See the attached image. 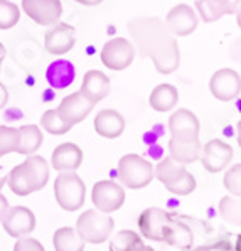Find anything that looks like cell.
<instances>
[{
	"mask_svg": "<svg viewBox=\"0 0 241 251\" xmlns=\"http://www.w3.org/2000/svg\"><path fill=\"white\" fill-rule=\"evenodd\" d=\"M130 30L138 41L140 52L152 57L155 69L161 75H170L179 68V44L169 36L167 27L159 19H140L130 24Z\"/></svg>",
	"mask_w": 241,
	"mask_h": 251,
	"instance_id": "1",
	"label": "cell"
},
{
	"mask_svg": "<svg viewBox=\"0 0 241 251\" xmlns=\"http://www.w3.org/2000/svg\"><path fill=\"white\" fill-rule=\"evenodd\" d=\"M54 198L68 212L81 209L86 199V185L76 172H61L54 180Z\"/></svg>",
	"mask_w": 241,
	"mask_h": 251,
	"instance_id": "2",
	"label": "cell"
},
{
	"mask_svg": "<svg viewBox=\"0 0 241 251\" xmlns=\"http://www.w3.org/2000/svg\"><path fill=\"white\" fill-rule=\"evenodd\" d=\"M118 177L127 189L138 191L154 180V165L137 153H127L118 160Z\"/></svg>",
	"mask_w": 241,
	"mask_h": 251,
	"instance_id": "3",
	"label": "cell"
},
{
	"mask_svg": "<svg viewBox=\"0 0 241 251\" xmlns=\"http://www.w3.org/2000/svg\"><path fill=\"white\" fill-rule=\"evenodd\" d=\"M115 227V221L111 216L100 212L98 209H88L78 218L76 231L84 243L91 245H102L110 238Z\"/></svg>",
	"mask_w": 241,
	"mask_h": 251,
	"instance_id": "4",
	"label": "cell"
},
{
	"mask_svg": "<svg viewBox=\"0 0 241 251\" xmlns=\"http://www.w3.org/2000/svg\"><path fill=\"white\" fill-rule=\"evenodd\" d=\"M135 56H137L135 46L125 37L110 39L103 46L102 54H100L105 68L111 69V71H123V69L130 68Z\"/></svg>",
	"mask_w": 241,
	"mask_h": 251,
	"instance_id": "5",
	"label": "cell"
},
{
	"mask_svg": "<svg viewBox=\"0 0 241 251\" xmlns=\"http://www.w3.org/2000/svg\"><path fill=\"white\" fill-rule=\"evenodd\" d=\"M91 202L100 212L111 214L125 204V189L113 180H100L91 189Z\"/></svg>",
	"mask_w": 241,
	"mask_h": 251,
	"instance_id": "6",
	"label": "cell"
},
{
	"mask_svg": "<svg viewBox=\"0 0 241 251\" xmlns=\"http://www.w3.org/2000/svg\"><path fill=\"white\" fill-rule=\"evenodd\" d=\"M22 10L37 25L49 27L59 22L63 3L61 0H22Z\"/></svg>",
	"mask_w": 241,
	"mask_h": 251,
	"instance_id": "7",
	"label": "cell"
},
{
	"mask_svg": "<svg viewBox=\"0 0 241 251\" xmlns=\"http://www.w3.org/2000/svg\"><path fill=\"white\" fill-rule=\"evenodd\" d=\"M209 91L219 101L236 100L241 93V76L231 68H221L209 79Z\"/></svg>",
	"mask_w": 241,
	"mask_h": 251,
	"instance_id": "8",
	"label": "cell"
},
{
	"mask_svg": "<svg viewBox=\"0 0 241 251\" xmlns=\"http://www.w3.org/2000/svg\"><path fill=\"white\" fill-rule=\"evenodd\" d=\"M233 155H235V152H233L231 145L221 138H213L203 145L201 164H203L204 171H208L209 174H217L231 164Z\"/></svg>",
	"mask_w": 241,
	"mask_h": 251,
	"instance_id": "9",
	"label": "cell"
},
{
	"mask_svg": "<svg viewBox=\"0 0 241 251\" xmlns=\"http://www.w3.org/2000/svg\"><path fill=\"white\" fill-rule=\"evenodd\" d=\"M199 19L194 9L187 3H177L165 15V27L172 36L187 37L197 29Z\"/></svg>",
	"mask_w": 241,
	"mask_h": 251,
	"instance_id": "10",
	"label": "cell"
},
{
	"mask_svg": "<svg viewBox=\"0 0 241 251\" xmlns=\"http://www.w3.org/2000/svg\"><path fill=\"white\" fill-rule=\"evenodd\" d=\"M5 233L12 238H24L36 229V216L26 206L9 207L2 219Z\"/></svg>",
	"mask_w": 241,
	"mask_h": 251,
	"instance_id": "11",
	"label": "cell"
},
{
	"mask_svg": "<svg viewBox=\"0 0 241 251\" xmlns=\"http://www.w3.org/2000/svg\"><path fill=\"white\" fill-rule=\"evenodd\" d=\"M76 30L73 25L66 22H57L51 25L44 36V48L53 56H63L68 54L76 44Z\"/></svg>",
	"mask_w": 241,
	"mask_h": 251,
	"instance_id": "12",
	"label": "cell"
},
{
	"mask_svg": "<svg viewBox=\"0 0 241 251\" xmlns=\"http://www.w3.org/2000/svg\"><path fill=\"white\" fill-rule=\"evenodd\" d=\"M93 108H95V105H93L89 100L84 98L80 91H75L61 100V103H59V106L56 108V111L68 125L75 126L80 122H83V120L91 113Z\"/></svg>",
	"mask_w": 241,
	"mask_h": 251,
	"instance_id": "13",
	"label": "cell"
},
{
	"mask_svg": "<svg viewBox=\"0 0 241 251\" xmlns=\"http://www.w3.org/2000/svg\"><path fill=\"white\" fill-rule=\"evenodd\" d=\"M169 130L177 140H196L199 138L201 123L196 115L186 108H179L169 118Z\"/></svg>",
	"mask_w": 241,
	"mask_h": 251,
	"instance_id": "14",
	"label": "cell"
},
{
	"mask_svg": "<svg viewBox=\"0 0 241 251\" xmlns=\"http://www.w3.org/2000/svg\"><path fill=\"white\" fill-rule=\"evenodd\" d=\"M7 184L15 196H22V198L32 194V192L42 191L36 174L26 160L10 169V172L7 174Z\"/></svg>",
	"mask_w": 241,
	"mask_h": 251,
	"instance_id": "15",
	"label": "cell"
},
{
	"mask_svg": "<svg viewBox=\"0 0 241 251\" xmlns=\"http://www.w3.org/2000/svg\"><path fill=\"white\" fill-rule=\"evenodd\" d=\"M169 212L161 209V207H147L145 211L140 212L137 221L140 234L147 239L162 243V231H164V226L169 221Z\"/></svg>",
	"mask_w": 241,
	"mask_h": 251,
	"instance_id": "16",
	"label": "cell"
},
{
	"mask_svg": "<svg viewBox=\"0 0 241 251\" xmlns=\"http://www.w3.org/2000/svg\"><path fill=\"white\" fill-rule=\"evenodd\" d=\"M110 90H111L110 78H108L103 71L91 69V71H88L86 75L83 76V83H81L80 93L86 100H89L93 105H96V103L103 101V100L110 95Z\"/></svg>",
	"mask_w": 241,
	"mask_h": 251,
	"instance_id": "17",
	"label": "cell"
},
{
	"mask_svg": "<svg viewBox=\"0 0 241 251\" xmlns=\"http://www.w3.org/2000/svg\"><path fill=\"white\" fill-rule=\"evenodd\" d=\"M83 164V150L76 144H61L54 149L51 165L57 172H75Z\"/></svg>",
	"mask_w": 241,
	"mask_h": 251,
	"instance_id": "18",
	"label": "cell"
},
{
	"mask_svg": "<svg viewBox=\"0 0 241 251\" xmlns=\"http://www.w3.org/2000/svg\"><path fill=\"white\" fill-rule=\"evenodd\" d=\"M95 132L103 138H118L125 130V118L111 108H105L95 117Z\"/></svg>",
	"mask_w": 241,
	"mask_h": 251,
	"instance_id": "19",
	"label": "cell"
},
{
	"mask_svg": "<svg viewBox=\"0 0 241 251\" xmlns=\"http://www.w3.org/2000/svg\"><path fill=\"white\" fill-rule=\"evenodd\" d=\"M192 229L186 223L172 218V214H170L169 221L165 223L164 231H162V243H167L169 246L179 250H187L192 245Z\"/></svg>",
	"mask_w": 241,
	"mask_h": 251,
	"instance_id": "20",
	"label": "cell"
},
{
	"mask_svg": "<svg viewBox=\"0 0 241 251\" xmlns=\"http://www.w3.org/2000/svg\"><path fill=\"white\" fill-rule=\"evenodd\" d=\"M240 7V0H196L197 14L203 22L209 24L228 14H236Z\"/></svg>",
	"mask_w": 241,
	"mask_h": 251,
	"instance_id": "21",
	"label": "cell"
},
{
	"mask_svg": "<svg viewBox=\"0 0 241 251\" xmlns=\"http://www.w3.org/2000/svg\"><path fill=\"white\" fill-rule=\"evenodd\" d=\"M167 147H169L170 157L184 165L201 160V155H203V144L199 142V138H196V140H177V138L170 137Z\"/></svg>",
	"mask_w": 241,
	"mask_h": 251,
	"instance_id": "22",
	"label": "cell"
},
{
	"mask_svg": "<svg viewBox=\"0 0 241 251\" xmlns=\"http://www.w3.org/2000/svg\"><path fill=\"white\" fill-rule=\"evenodd\" d=\"M76 78V69L71 61L68 59H56L49 64L46 71V79L54 90H64Z\"/></svg>",
	"mask_w": 241,
	"mask_h": 251,
	"instance_id": "23",
	"label": "cell"
},
{
	"mask_svg": "<svg viewBox=\"0 0 241 251\" xmlns=\"http://www.w3.org/2000/svg\"><path fill=\"white\" fill-rule=\"evenodd\" d=\"M179 101V91L174 84L162 83L155 86L149 96V105L152 110L159 111V113H165L176 108Z\"/></svg>",
	"mask_w": 241,
	"mask_h": 251,
	"instance_id": "24",
	"label": "cell"
},
{
	"mask_svg": "<svg viewBox=\"0 0 241 251\" xmlns=\"http://www.w3.org/2000/svg\"><path fill=\"white\" fill-rule=\"evenodd\" d=\"M187 172L184 164H179L172 159V157H164L154 169V177L165 185V189L169 185L176 184L179 179H181L184 174Z\"/></svg>",
	"mask_w": 241,
	"mask_h": 251,
	"instance_id": "25",
	"label": "cell"
},
{
	"mask_svg": "<svg viewBox=\"0 0 241 251\" xmlns=\"http://www.w3.org/2000/svg\"><path fill=\"white\" fill-rule=\"evenodd\" d=\"M110 251H155L132 229H123L110 239Z\"/></svg>",
	"mask_w": 241,
	"mask_h": 251,
	"instance_id": "26",
	"label": "cell"
},
{
	"mask_svg": "<svg viewBox=\"0 0 241 251\" xmlns=\"http://www.w3.org/2000/svg\"><path fill=\"white\" fill-rule=\"evenodd\" d=\"M53 246L56 251H84V239L71 226H63L53 234Z\"/></svg>",
	"mask_w": 241,
	"mask_h": 251,
	"instance_id": "27",
	"label": "cell"
},
{
	"mask_svg": "<svg viewBox=\"0 0 241 251\" xmlns=\"http://www.w3.org/2000/svg\"><path fill=\"white\" fill-rule=\"evenodd\" d=\"M21 133V142H19V150L17 153L22 155H34L42 145L44 135H42L41 128L37 125H22L19 128Z\"/></svg>",
	"mask_w": 241,
	"mask_h": 251,
	"instance_id": "28",
	"label": "cell"
},
{
	"mask_svg": "<svg viewBox=\"0 0 241 251\" xmlns=\"http://www.w3.org/2000/svg\"><path fill=\"white\" fill-rule=\"evenodd\" d=\"M217 211L221 218L233 226H241V198L236 196H224L217 202Z\"/></svg>",
	"mask_w": 241,
	"mask_h": 251,
	"instance_id": "29",
	"label": "cell"
},
{
	"mask_svg": "<svg viewBox=\"0 0 241 251\" xmlns=\"http://www.w3.org/2000/svg\"><path fill=\"white\" fill-rule=\"evenodd\" d=\"M41 126L48 133L56 135V137L68 133L69 130L73 128L71 125H68V123H66L64 120L61 118L59 115H57L56 110H48V111H44V113H42V117H41Z\"/></svg>",
	"mask_w": 241,
	"mask_h": 251,
	"instance_id": "30",
	"label": "cell"
},
{
	"mask_svg": "<svg viewBox=\"0 0 241 251\" xmlns=\"http://www.w3.org/2000/svg\"><path fill=\"white\" fill-rule=\"evenodd\" d=\"M19 142H21L19 128L0 125V159H2L3 155H7V153L17 152Z\"/></svg>",
	"mask_w": 241,
	"mask_h": 251,
	"instance_id": "31",
	"label": "cell"
},
{
	"mask_svg": "<svg viewBox=\"0 0 241 251\" xmlns=\"http://www.w3.org/2000/svg\"><path fill=\"white\" fill-rule=\"evenodd\" d=\"M21 21V9L10 0H0V30L15 27Z\"/></svg>",
	"mask_w": 241,
	"mask_h": 251,
	"instance_id": "32",
	"label": "cell"
},
{
	"mask_svg": "<svg viewBox=\"0 0 241 251\" xmlns=\"http://www.w3.org/2000/svg\"><path fill=\"white\" fill-rule=\"evenodd\" d=\"M223 184L229 194L236 196V198H241V164L231 165V167L224 172Z\"/></svg>",
	"mask_w": 241,
	"mask_h": 251,
	"instance_id": "33",
	"label": "cell"
},
{
	"mask_svg": "<svg viewBox=\"0 0 241 251\" xmlns=\"http://www.w3.org/2000/svg\"><path fill=\"white\" fill-rule=\"evenodd\" d=\"M26 162L30 165L34 174H36L41 189H44L46 184L49 182V164L46 162L44 157H41V155H27Z\"/></svg>",
	"mask_w": 241,
	"mask_h": 251,
	"instance_id": "34",
	"label": "cell"
},
{
	"mask_svg": "<svg viewBox=\"0 0 241 251\" xmlns=\"http://www.w3.org/2000/svg\"><path fill=\"white\" fill-rule=\"evenodd\" d=\"M196 185H197V182H196V179H194L192 174L186 172L176 184L169 185L167 191L172 192V194H176V196H189L196 191Z\"/></svg>",
	"mask_w": 241,
	"mask_h": 251,
	"instance_id": "35",
	"label": "cell"
},
{
	"mask_svg": "<svg viewBox=\"0 0 241 251\" xmlns=\"http://www.w3.org/2000/svg\"><path fill=\"white\" fill-rule=\"evenodd\" d=\"M14 251H46L42 243H39L34 238H19V241L14 245Z\"/></svg>",
	"mask_w": 241,
	"mask_h": 251,
	"instance_id": "36",
	"label": "cell"
},
{
	"mask_svg": "<svg viewBox=\"0 0 241 251\" xmlns=\"http://www.w3.org/2000/svg\"><path fill=\"white\" fill-rule=\"evenodd\" d=\"M194 251H235L233 246H229L228 241H214L211 245H206V246H199Z\"/></svg>",
	"mask_w": 241,
	"mask_h": 251,
	"instance_id": "37",
	"label": "cell"
},
{
	"mask_svg": "<svg viewBox=\"0 0 241 251\" xmlns=\"http://www.w3.org/2000/svg\"><path fill=\"white\" fill-rule=\"evenodd\" d=\"M9 201H7L5 196L0 192V223H2V219H3V216H5V212L9 211Z\"/></svg>",
	"mask_w": 241,
	"mask_h": 251,
	"instance_id": "38",
	"label": "cell"
},
{
	"mask_svg": "<svg viewBox=\"0 0 241 251\" xmlns=\"http://www.w3.org/2000/svg\"><path fill=\"white\" fill-rule=\"evenodd\" d=\"M7 101H9V91H7V88L0 83V110L7 105Z\"/></svg>",
	"mask_w": 241,
	"mask_h": 251,
	"instance_id": "39",
	"label": "cell"
},
{
	"mask_svg": "<svg viewBox=\"0 0 241 251\" xmlns=\"http://www.w3.org/2000/svg\"><path fill=\"white\" fill-rule=\"evenodd\" d=\"M76 3H81V5H100L103 0H75Z\"/></svg>",
	"mask_w": 241,
	"mask_h": 251,
	"instance_id": "40",
	"label": "cell"
},
{
	"mask_svg": "<svg viewBox=\"0 0 241 251\" xmlns=\"http://www.w3.org/2000/svg\"><path fill=\"white\" fill-rule=\"evenodd\" d=\"M5 182H7V172H5V169H3V165H0V191H2Z\"/></svg>",
	"mask_w": 241,
	"mask_h": 251,
	"instance_id": "41",
	"label": "cell"
},
{
	"mask_svg": "<svg viewBox=\"0 0 241 251\" xmlns=\"http://www.w3.org/2000/svg\"><path fill=\"white\" fill-rule=\"evenodd\" d=\"M5 56H7V49H5V46L0 42V66H2V61L5 59Z\"/></svg>",
	"mask_w": 241,
	"mask_h": 251,
	"instance_id": "42",
	"label": "cell"
},
{
	"mask_svg": "<svg viewBox=\"0 0 241 251\" xmlns=\"http://www.w3.org/2000/svg\"><path fill=\"white\" fill-rule=\"evenodd\" d=\"M235 251H241V234L236 236V243H235Z\"/></svg>",
	"mask_w": 241,
	"mask_h": 251,
	"instance_id": "43",
	"label": "cell"
},
{
	"mask_svg": "<svg viewBox=\"0 0 241 251\" xmlns=\"http://www.w3.org/2000/svg\"><path fill=\"white\" fill-rule=\"evenodd\" d=\"M236 130H238V135H236V137H238V145H240V149H241V120L238 122V126H236Z\"/></svg>",
	"mask_w": 241,
	"mask_h": 251,
	"instance_id": "44",
	"label": "cell"
},
{
	"mask_svg": "<svg viewBox=\"0 0 241 251\" xmlns=\"http://www.w3.org/2000/svg\"><path fill=\"white\" fill-rule=\"evenodd\" d=\"M236 22H238V27L241 29V7H238V10H236Z\"/></svg>",
	"mask_w": 241,
	"mask_h": 251,
	"instance_id": "45",
	"label": "cell"
}]
</instances>
